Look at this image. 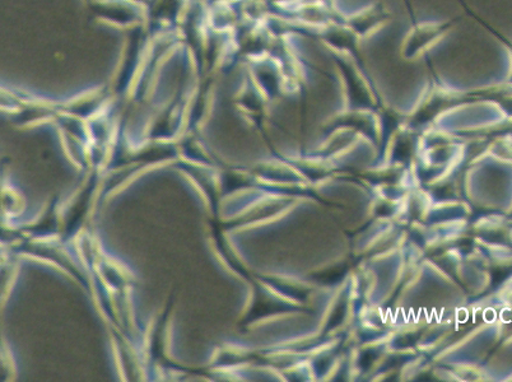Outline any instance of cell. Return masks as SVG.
<instances>
[{"label": "cell", "instance_id": "obj_1", "mask_svg": "<svg viewBox=\"0 0 512 382\" xmlns=\"http://www.w3.org/2000/svg\"><path fill=\"white\" fill-rule=\"evenodd\" d=\"M333 60L335 71L343 88L348 106L352 110L367 111L375 105L379 92L376 90L372 76L363 71L355 60L343 55L329 53Z\"/></svg>", "mask_w": 512, "mask_h": 382}, {"label": "cell", "instance_id": "obj_2", "mask_svg": "<svg viewBox=\"0 0 512 382\" xmlns=\"http://www.w3.org/2000/svg\"><path fill=\"white\" fill-rule=\"evenodd\" d=\"M460 17L442 21H416L412 23L400 45V57L414 62L434 49L458 26Z\"/></svg>", "mask_w": 512, "mask_h": 382}, {"label": "cell", "instance_id": "obj_3", "mask_svg": "<svg viewBox=\"0 0 512 382\" xmlns=\"http://www.w3.org/2000/svg\"><path fill=\"white\" fill-rule=\"evenodd\" d=\"M470 99H472V92L453 90L434 73L428 79L420 106L413 115V121L416 124L425 125L428 121L434 120L437 115L444 113L449 107L463 104Z\"/></svg>", "mask_w": 512, "mask_h": 382}, {"label": "cell", "instance_id": "obj_4", "mask_svg": "<svg viewBox=\"0 0 512 382\" xmlns=\"http://www.w3.org/2000/svg\"><path fill=\"white\" fill-rule=\"evenodd\" d=\"M314 34L329 53L351 58L360 65L363 71L371 74L365 55L362 53L361 40L343 22H332L324 29L315 31Z\"/></svg>", "mask_w": 512, "mask_h": 382}, {"label": "cell", "instance_id": "obj_5", "mask_svg": "<svg viewBox=\"0 0 512 382\" xmlns=\"http://www.w3.org/2000/svg\"><path fill=\"white\" fill-rule=\"evenodd\" d=\"M393 21V13L386 7V4L377 0L369 6L358 9L356 12L344 13L342 22L349 30L355 34L358 39L366 40Z\"/></svg>", "mask_w": 512, "mask_h": 382}, {"label": "cell", "instance_id": "obj_6", "mask_svg": "<svg viewBox=\"0 0 512 382\" xmlns=\"http://www.w3.org/2000/svg\"><path fill=\"white\" fill-rule=\"evenodd\" d=\"M319 3L323 4V6L330 9L333 12H339L341 9L337 6V0H318Z\"/></svg>", "mask_w": 512, "mask_h": 382}, {"label": "cell", "instance_id": "obj_7", "mask_svg": "<svg viewBox=\"0 0 512 382\" xmlns=\"http://www.w3.org/2000/svg\"><path fill=\"white\" fill-rule=\"evenodd\" d=\"M404 6L407 8V12L409 17H411L412 23L418 21L416 18V13H414L412 0H403Z\"/></svg>", "mask_w": 512, "mask_h": 382}]
</instances>
